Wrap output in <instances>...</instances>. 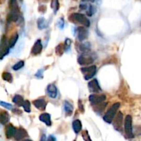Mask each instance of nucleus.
<instances>
[{"instance_id":"obj_1","label":"nucleus","mask_w":141,"mask_h":141,"mask_svg":"<svg viewBox=\"0 0 141 141\" xmlns=\"http://www.w3.org/2000/svg\"><path fill=\"white\" fill-rule=\"evenodd\" d=\"M69 20L74 24H78L88 28L90 26V21L87 17L81 13H73L69 17Z\"/></svg>"},{"instance_id":"obj_2","label":"nucleus","mask_w":141,"mask_h":141,"mask_svg":"<svg viewBox=\"0 0 141 141\" xmlns=\"http://www.w3.org/2000/svg\"><path fill=\"white\" fill-rule=\"evenodd\" d=\"M120 106H121L120 103H115L114 104L111 106V108L108 110V111L106 112L105 114L103 116V120L105 121L106 123H111L113 122L114 118L115 117Z\"/></svg>"},{"instance_id":"obj_3","label":"nucleus","mask_w":141,"mask_h":141,"mask_svg":"<svg viewBox=\"0 0 141 141\" xmlns=\"http://www.w3.org/2000/svg\"><path fill=\"white\" fill-rule=\"evenodd\" d=\"M97 69L96 65H91V66H87L81 68V72L83 74L84 78L86 80L91 79L92 77L95 76L97 73Z\"/></svg>"},{"instance_id":"obj_4","label":"nucleus","mask_w":141,"mask_h":141,"mask_svg":"<svg viewBox=\"0 0 141 141\" xmlns=\"http://www.w3.org/2000/svg\"><path fill=\"white\" fill-rule=\"evenodd\" d=\"M125 131L127 137L129 138H134L132 129V117L130 115H127L125 119Z\"/></svg>"},{"instance_id":"obj_5","label":"nucleus","mask_w":141,"mask_h":141,"mask_svg":"<svg viewBox=\"0 0 141 141\" xmlns=\"http://www.w3.org/2000/svg\"><path fill=\"white\" fill-rule=\"evenodd\" d=\"M10 48L8 46V40L5 36H3L0 44V59H2L8 54Z\"/></svg>"},{"instance_id":"obj_6","label":"nucleus","mask_w":141,"mask_h":141,"mask_svg":"<svg viewBox=\"0 0 141 141\" xmlns=\"http://www.w3.org/2000/svg\"><path fill=\"white\" fill-rule=\"evenodd\" d=\"M94 59L92 57V56L91 54H88V52L86 53H83L78 57V64L81 65H90L92 63H93Z\"/></svg>"},{"instance_id":"obj_7","label":"nucleus","mask_w":141,"mask_h":141,"mask_svg":"<svg viewBox=\"0 0 141 141\" xmlns=\"http://www.w3.org/2000/svg\"><path fill=\"white\" fill-rule=\"evenodd\" d=\"M114 123L113 126L114 128L116 130L119 131V132H121L122 131V128H123V115L122 112L119 111L116 114L115 117L113 119Z\"/></svg>"},{"instance_id":"obj_8","label":"nucleus","mask_w":141,"mask_h":141,"mask_svg":"<svg viewBox=\"0 0 141 141\" xmlns=\"http://www.w3.org/2000/svg\"><path fill=\"white\" fill-rule=\"evenodd\" d=\"M106 99V96L105 94H93L89 97V102L92 105H96L104 102Z\"/></svg>"},{"instance_id":"obj_9","label":"nucleus","mask_w":141,"mask_h":141,"mask_svg":"<svg viewBox=\"0 0 141 141\" xmlns=\"http://www.w3.org/2000/svg\"><path fill=\"white\" fill-rule=\"evenodd\" d=\"M76 35L80 41H84L88 37V31L84 26H79L76 29Z\"/></svg>"},{"instance_id":"obj_10","label":"nucleus","mask_w":141,"mask_h":141,"mask_svg":"<svg viewBox=\"0 0 141 141\" xmlns=\"http://www.w3.org/2000/svg\"><path fill=\"white\" fill-rule=\"evenodd\" d=\"M88 89L91 92L97 93V94L100 92L101 91V88L98 84V80L93 79L91 81H89L88 83Z\"/></svg>"},{"instance_id":"obj_11","label":"nucleus","mask_w":141,"mask_h":141,"mask_svg":"<svg viewBox=\"0 0 141 141\" xmlns=\"http://www.w3.org/2000/svg\"><path fill=\"white\" fill-rule=\"evenodd\" d=\"M28 136V133L26 132V130H25L22 127H20L19 129H16V131H15V133L13 136V137L15 138L16 140H20L27 137Z\"/></svg>"},{"instance_id":"obj_12","label":"nucleus","mask_w":141,"mask_h":141,"mask_svg":"<svg viewBox=\"0 0 141 141\" xmlns=\"http://www.w3.org/2000/svg\"><path fill=\"white\" fill-rule=\"evenodd\" d=\"M43 50V45L41 43V39H38L36 41L34 46H32V48L31 50V53L33 55H37L39 54Z\"/></svg>"},{"instance_id":"obj_13","label":"nucleus","mask_w":141,"mask_h":141,"mask_svg":"<svg viewBox=\"0 0 141 141\" xmlns=\"http://www.w3.org/2000/svg\"><path fill=\"white\" fill-rule=\"evenodd\" d=\"M32 104L39 110H45L46 108L47 102L43 98H39L32 101Z\"/></svg>"},{"instance_id":"obj_14","label":"nucleus","mask_w":141,"mask_h":141,"mask_svg":"<svg viewBox=\"0 0 141 141\" xmlns=\"http://www.w3.org/2000/svg\"><path fill=\"white\" fill-rule=\"evenodd\" d=\"M47 94L51 98H56L58 94V89L54 84H49L47 86Z\"/></svg>"},{"instance_id":"obj_15","label":"nucleus","mask_w":141,"mask_h":141,"mask_svg":"<svg viewBox=\"0 0 141 141\" xmlns=\"http://www.w3.org/2000/svg\"><path fill=\"white\" fill-rule=\"evenodd\" d=\"M8 6H9L10 12L20 14V10H19L17 0H9Z\"/></svg>"},{"instance_id":"obj_16","label":"nucleus","mask_w":141,"mask_h":141,"mask_svg":"<svg viewBox=\"0 0 141 141\" xmlns=\"http://www.w3.org/2000/svg\"><path fill=\"white\" fill-rule=\"evenodd\" d=\"M39 120L44 123L47 126H51L52 125V121H51V116L48 113H43L39 116Z\"/></svg>"},{"instance_id":"obj_17","label":"nucleus","mask_w":141,"mask_h":141,"mask_svg":"<svg viewBox=\"0 0 141 141\" xmlns=\"http://www.w3.org/2000/svg\"><path fill=\"white\" fill-rule=\"evenodd\" d=\"M63 108H64V111H65V114L67 116H71L73 113V110H74V108L72 103L67 101V100H65L63 103Z\"/></svg>"},{"instance_id":"obj_18","label":"nucleus","mask_w":141,"mask_h":141,"mask_svg":"<svg viewBox=\"0 0 141 141\" xmlns=\"http://www.w3.org/2000/svg\"><path fill=\"white\" fill-rule=\"evenodd\" d=\"M10 116L9 114L6 111L2 110L0 111V123L2 125H6L9 122Z\"/></svg>"},{"instance_id":"obj_19","label":"nucleus","mask_w":141,"mask_h":141,"mask_svg":"<svg viewBox=\"0 0 141 141\" xmlns=\"http://www.w3.org/2000/svg\"><path fill=\"white\" fill-rule=\"evenodd\" d=\"M16 129L15 127L13 126V125L9 124L6 127V136L7 138H11L13 137V136L15 134Z\"/></svg>"},{"instance_id":"obj_20","label":"nucleus","mask_w":141,"mask_h":141,"mask_svg":"<svg viewBox=\"0 0 141 141\" xmlns=\"http://www.w3.org/2000/svg\"><path fill=\"white\" fill-rule=\"evenodd\" d=\"M19 17H20V14L10 12L7 16L8 23L16 22V21H17L19 20Z\"/></svg>"},{"instance_id":"obj_21","label":"nucleus","mask_w":141,"mask_h":141,"mask_svg":"<svg viewBox=\"0 0 141 141\" xmlns=\"http://www.w3.org/2000/svg\"><path fill=\"white\" fill-rule=\"evenodd\" d=\"M72 128L74 129V132L75 134H78L82 129V123L80 120L76 119L73 121L72 123Z\"/></svg>"},{"instance_id":"obj_22","label":"nucleus","mask_w":141,"mask_h":141,"mask_svg":"<svg viewBox=\"0 0 141 141\" xmlns=\"http://www.w3.org/2000/svg\"><path fill=\"white\" fill-rule=\"evenodd\" d=\"M37 26L39 30H43L45 28H46L48 27L46 19L43 17H39L37 19Z\"/></svg>"},{"instance_id":"obj_23","label":"nucleus","mask_w":141,"mask_h":141,"mask_svg":"<svg viewBox=\"0 0 141 141\" xmlns=\"http://www.w3.org/2000/svg\"><path fill=\"white\" fill-rule=\"evenodd\" d=\"M24 98L19 94L15 95L13 98V102L14 103L15 105H17V106H19V107L22 106L23 103H24Z\"/></svg>"},{"instance_id":"obj_24","label":"nucleus","mask_w":141,"mask_h":141,"mask_svg":"<svg viewBox=\"0 0 141 141\" xmlns=\"http://www.w3.org/2000/svg\"><path fill=\"white\" fill-rule=\"evenodd\" d=\"M78 48L79 49L80 52H81L82 53H86L90 50V44L89 43H81L78 45Z\"/></svg>"},{"instance_id":"obj_25","label":"nucleus","mask_w":141,"mask_h":141,"mask_svg":"<svg viewBox=\"0 0 141 141\" xmlns=\"http://www.w3.org/2000/svg\"><path fill=\"white\" fill-rule=\"evenodd\" d=\"M18 38H19L18 34L16 33L15 35H14L10 39V40H8V46H9L10 49L15 46V45L16 44L17 40H18Z\"/></svg>"},{"instance_id":"obj_26","label":"nucleus","mask_w":141,"mask_h":141,"mask_svg":"<svg viewBox=\"0 0 141 141\" xmlns=\"http://www.w3.org/2000/svg\"><path fill=\"white\" fill-rule=\"evenodd\" d=\"M51 8L53 10L54 13H57V12L59 9V0H52L51 1Z\"/></svg>"},{"instance_id":"obj_27","label":"nucleus","mask_w":141,"mask_h":141,"mask_svg":"<svg viewBox=\"0 0 141 141\" xmlns=\"http://www.w3.org/2000/svg\"><path fill=\"white\" fill-rule=\"evenodd\" d=\"M55 52H56V54H57V55L61 56L62 54L64 53V52H65L64 45H63V43H61V44H59V46H57V48H56Z\"/></svg>"},{"instance_id":"obj_28","label":"nucleus","mask_w":141,"mask_h":141,"mask_svg":"<svg viewBox=\"0 0 141 141\" xmlns=\"http://www.w3.org/2000/svg\"><path fill=\"white\" fill-rule=\"evenodd\" d=\"M2 78L4 81H6L7 82H10V83H11L13 80L12 74L10 72H5L2 74Z\"/></svg>"},{"instance_id":"obj_29","label":"nucleus","mask_w":141,"mask_h":141,"mask_svg":"<svg viewBox=\"0 0 141 141\" xmlns=\"http://www.w3.org/2000/svg\"><path fill=\"white\" fill-rule=\"evenodd\" d=\"M22 107L24 109V111L26 112H28V113H30V111H31V109H30V103L29 100H26L24 101V103L22 105Z\"/></svg>"},{"instance_id":"obj_30","label":"nucleus","mask_w":141,"mask_h":141,"mask_svg":"<svg viewBox=\"0 0 141 141\" xmlns=\"http://www.w3.org/2000/svg\"><path fill=\"white\" fill-rule=\"evenodd\" d=\"M96 107H94V109H97V112H102L104 109L105 108V107L107 106V103H98V104H96Z\"/></svg>"},{"instance_id":"obj_31","label":"nucleus","mask_w":141,"mask_h":141,"mask_svg":"<svg viewBox=\"0 0 141 141\" xmlns=\"http://www.w3.org/2000/svg\"><path fill=\"white\" fill-rule=\"evenodd\" d=\"M24 66V61H19V62H17V63H15V65L13 66V70L17 71L19 70H20L21 68H22Z\"/></svg>"},{"instance_id":"obj_32","label":"nucleus","mask_w":141,"mask_h":141,"mask_svg":"<svg viewBox=\"0 0 141 141\" xmlns=\"http://www.w3.org/2000/svg\"><path fill=\"white\" fill-rule=\"evenodd\" d=\"M82 137L83 138V140L85 141H92V139L90 138V136H89V134H88V132L87 130H84L82 132Z\"/></svg>"},{"instance_id":"obj_33","label":"nucleus","mask_w":141,"mask_h":141,"mask_svg":"<svg viewBox=\"0 0 141 141\" xmlns=\"http://www.w3.org/2000/svg\"><path fill=\"white\" fill-rule=\"evenodd\" d=\"M71 43H72V41L71 39H66L65 41V43H63L64 45V48H65V51H67V50L70 49L71 46Z\"/></svg>"},{"instance_id":"obj_34","label":"nucleus","mask_w":141,"mask_h":141,"mask_svg":"<svg viewBox=\"0 0 141 141\" xmlns=\"http://www.w3.org/2000/svg\"><path fill=\"white\" fill-rule=\"evenodd\" d=\"M94 13H95V8H94V6H92V5L89 6L88 9H87V15H88L89 17H91V16H92V15H94Z\"/></svg>"},{"instance_id":"obj_35","label":"nucleus","mask_w":141,"mask_h":141,"mask_svg":"<svg viewBox=\"0 0 141 141\" xmlns=\"http://www.w3.org/2000/svg\"><path fill=\"white\" fill-rule=\"evenodd\" d=\"M64 25H65V21H64L63 18L61 17L58 20V27L60 29H63L64 28Z\"/></svg>"},{"instance_id":"obj_36","label":"nucleus","mask_w":141,"mask_h":141,"mask_svg":"<svg viewBox=\"0 0 141 141\" xmlns=\"http://www.w3.org/2000/svg\"><path fill=\"white\" fill-rule=\"evenodd\" d=\"M0 105H2L4 108H7V109H12L13 108V105L10 103H8L4 102V101H0Z\"/></svg>"},{"instance_id":"obj_37","label":"nucleus","mask_w":141,"mask_h":141,"mask_svg":"<svg viewBox=\"0 0 141 141\" xmlns=\"http://www.w3.org/2000/svg\"><path fill=\"white\" fill-rule=\"evenodd\" d=\"M43 72H44L43 70H38V72L35 74V76L38 78H43Z\"/></svg>"},{"instance_id":"obj_38","label":"nucleus","mask_w":141,"mask_h":141,"mask_svg":"<svg viewBox=\"0 0 141 141\" xmlns=\"http://www.w3.org/2000/svg\"><path fill=\"white\" fill-rule=\"evenodd\" d=\"M78 108H79L80 111H82V112H83L84 108H83V104H82L81 100H79V101H78Z\"/></svg>"},{"instance_id":"obj_39","label":"nucleus","mask_w":141,"mask_h":141,"mask_svg":"<svg viewBox=\"0 0 141 141\" xmlns=\"http://www.w3.org/2000/svg\"><path fill=\"white\" fill-rule=\"evenodd\" d=\"M47 141H56V138L54 137V136L50 135L48 137Z\"/></svg>"},{"instance_id":"obj_40","label":"nucleus","mask_w":141,"mask_h":141,"mask_svg":"<svg viewBox=\"0 0 141 141\" xmlns=\"http://www.w3.org/2000/svg\"><path fill=\"white\" fill-rule=\"evenodd\" d=\"M79 8L81 10H85L87 9V5L86 4H81L79 6Z\"/></svg>"},{"instance_id":"obj_41","label":"nucleus","mask_w":141,"mask_h":141,"mask_svg":"<svg viewBox=\"0 0 141 141\" xmlns=\"http://www.w3.org/2000/svg\"><path fill=\"white\" fill-rule=\"evenodd\" d=\"M40 141H47L46 136L45 135V134H43V135L41 136V140H40Z\"/></svg>"},{"instance_id":"obj_42","label":"nucleus","mask_w":141,"mask_h":141,"mask_svg":"<svg viewBox=\"0 0 141 141\" xmlns=\"http://www.w3.org/2000/svg\"><path fill=\"white\" fill-rule=\"evenodd\" d=\"M82 1H83V2H85V1H90V2H94L95 0H82Z\"/></svg>"},{"instance_id":"obj_43","label":"nucleus","mask_w":141,"mask_h":141,"mask_svg":"<svg viewBox=\"0 0 141 141\" xmlns=\"http://www.w3.org/2000/svg\"><path fill=\"white\" fill-rule=\"evenodd\" d=\"M24 141H32V140H29V139H26V140H24Z\"/></svg>"},{"instance_id":"obj_44","label":"nucleus","mask_w":141,"mask_h":141,"mask_svg":"<svg viewBox=\"0 0 141 141\" xmlns=\"http://www.w3.org/2000/svg\"><path fill=\"white\" fill-rule=\"evenodd\" d=\"M4 1H5V0H0V4H2V2H4Z\"/></svg>"},{"instance_id":"obj_45","label":"nucleus","mask_w":141,"mask_h":141,"mask_svg":"<svg viewBox=\"0 0 141 141\" xmlns=\"http://www.w3.org/2000/svg\"><path fill=\"white\" fill-rule=\"evenodd\" d=\"M74 141H76V140H74Z\"/></svg>"}]
</instances>
